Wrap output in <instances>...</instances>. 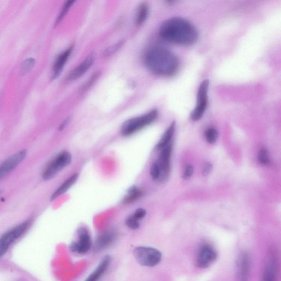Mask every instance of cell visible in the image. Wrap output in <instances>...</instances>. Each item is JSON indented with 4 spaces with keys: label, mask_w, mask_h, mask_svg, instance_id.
<instances>
[{
    "label": "cell",
    "mask_w": 281,
    "mask_h": 281,
    "mask_svg": "<svg viewBox=\"0 0 281 281\" xmlns=\"http://www.w3.org/2000/svg\"><path fill=\"white\" fill-rule=\"evenodd\" d=\"M160 34L162 38L171 43L189 46L196 43L198 32L195 26L182 17H173L163 23Z\"/></svg>",
    "instance_id": "cell-1"
},
{
    "label": "cell",
    "mask_w": 281,
    "mask_h": 281,
    "mask_svg": "<svg viewBox=\"0 0 281 281\" xmlns=\"http://www.w3.org/2000/svg\"><path fill=\"white\" fill-rule=\"evenodd\" d=\"M144 63L153 73L163 76L174 75L178 71L180 63L175 54L165 48H152L144 56Z\"/></svg>",
    "instance_id": "cell-2"
},
{
    "label": "cell",
    "mask_w": 281,
    "mask_h": 281,
    "mask_svg": "<svg viewBox=\"0 0 281 281\" xmlns=\"http://www.w3.org/2000/svg\"><path fill=\"white\" fill-rule=\"evenodd\" d=\"M32 218L27 219L8 230L0 236V259L18 239L24 235L32 225Z\"/></svg>",
    "instance_id": "cell-3"
},
{
    "label": "cell",
    "mask_w": 281,
    "mask_h": 281,
    "mask_svg": "<svg viewBox=\"0 0 281 281\" xmlns=\"http://www.w3.org/2000/svg\"><path fill=\"white\" fill-rule=\"evenodd\" d=\"M158 116V111L153 110L146 114L126 120L121 126V134L124 137L132 135L153 123Z\"/></svg>",
    "instance_id": "cell-4"
},
{
    "label": "cell",
    "mask_w": 281,
    "mask_h": 281,
    "mask_svg": "<svg viewBox=\"0 0 281 281\" xmlns=\"http://www.w3.org/2000/svg\"><path fill=\"white\" fill-rule=\"evenodd\" d=\"M72 161L71 154L69 152L63 151L54 157L45 166L42 173L44 180H49L55 177L66 167L70 164Z\"/></svg>",
    "instance_id": "cell-5"
},
{
    "label": "cell",
    "mask_w": 281,
    "mask_h": 281,
    "mask_svg": "<svg viewBox=\"0 0 281 281\" xmlns=\"http://www.w3.org/2000/svg\"><path fill=\"white\" fill-rule=\"evenodd\" d=\"M134 254L136 260L144 266H155L162 260V253L157 249L151 247H138L135 249Z\"/></svg>",
    "instance_id": "cell-6"
},
{
    "label": "cell",
    "mask_w": 281,
    "mask_h": 281,
    "mask_svg": "<svg viewBox=\"0 0 281 281\" xmlns=\"http://www.w3.org/2000/svg\"><path fill=\"white\" fill-rule=\"evenodd\" d=\"M209 86L210 81L207 79L202 81L199 86L197 95L196 105L191 113V117L193 121H198L201 119L206 110Z\"/></svg>",
    "instance_id": "cell-7"
},
{
    "label": "cell",
    "mask_w": 281,
    "mask_h": 281,
    "mask_svg": "<svg viewBox=\"0 0 281 281\" xmlns=\"http://www.w3.org/2000/svg\"><path fill=\"white\" fill-rule=\"evenodd\" d=\"M26 154L27 152L25 149H22L8 157L0 164V181L11 173L24 161Z\"/></svg>",
    "instance_id": "cell-8"
},
{
    "label": "cell",
    "mask_w": 281,
    "mask_h": 281,
    "mask_svg": "<svg viewBox=\"0 0 281 281\" xmlns=\"http://www.w3.org/2000/svg\"><path fill=\"white\" fill-rule=\"evenodd\" d=\"M217 258L215 249L209 244H204L199 249L197 258V264L200 268L209 267Z\"/></svg>",
    "instance_id": "cell-9"
},
{
    "label": "cell",
    "mask_w": 281,
    "mask_h": 281,
    "mask_svg": "<svg viewBox=\"0 0 281 281\" xmlns=\"http://www.w3.org/2000/svg\"><path fill=\"white\" fill-rule=\"evenodd\" d=\"M78 241L70 244V249L72 252H76L81 255L87 253L92 246V239L87 229L81 228L78 231Z\"/></svg>",
    "instance_id": "cell-10"
},
{
    "label": "cell",
    "mask_w": 281,
    "mask_h": 281,
    "mask_svg": "<svg viewBox=\"0 0 281 281\" xmlns=\"http://www.w3.org/2000/svg\"><path fill=\"white\" fill-rule=\"evenodd\" d=\"M250 257L246 252L240 254L237 262V281H248L250 270Z\"/></svg>",
    "instance_id": "cell-11"
},
{
    "label": "cell",
    "mask_w": 281,
    "mask_h": 281,
    "mask_svg": "<svg viewBox=\"0 0 281 281\" xmlns=\"http://www.w3.org/2000/svg\"><path fill=\"white\" fill-rule=\"evenodd\" d=\"M172 148L170 145L162 148L157 162L161 171L160 179L164 180L167 178L170 171V160Z\"/></svg>",
    "instance_id": "cell-12"
},
{
    "label": "cell",
    "mask_w": 281,
    "mask_h": 281,
    "mask_svg": "<svg viewBox=\"0 0 281 281\" xmlns=\"http://www.w3.org/2000/svg\"><path fill=\"white\" fill-rule=\"evenodd\" d=\"M94 61V56L93 54H90L85 59L83 62L71 72L69 77V80H75L84 75L85 72L92 66Z\"/></svg>",
    "instance_id": "cell-13"
},
{
    "label": "cell",
    "mask_w": 281,
    "mask_h": 281,
    "mask_svg": "<svg viewBox=\"0 0 281 281\" xmlns=\"http://www.w3.org/2000/svg\"><path fill=\"white\" fill-rule=\"evenodd\" d=\"M72 48H73V47H72L68 48L67 50L62 53L57 58L53 67L52 75V78L53 79L57 78V77L61 74L63 68H64L68 60H69Z\"/></svg>",
    "instance_id": "cell-14"
},
{
    "label": "cell",
    "mask_w": 281,
    "mask_h": 281,
    "mask_svg": "<svg viewBox=\"0 0 281 281\" xmlns=\"http://www.w3.org/2000/svg\"><path fill=\"white\" fill-rule=\"evenodd\" d=\"M115 234L112 231H107L99 235L94 242L95 251H100L105 249L114 241Z\"/></svg>",
    "instance_id": "cell-15"
},
{
    "label": "cell",
    "mask_w": 281,
    "mask_h": 281,
    "mask_svg": "<svg viewBox=\"0 0 281 281\" xmlns=\"http://www.w3.org/2000/svg\"><path fill=\"white\" fill-rule=\"evenodd\" d=\"M79 178V174L75 173L72 175L70 178L67 179L64 183H63L60 187H59L57 189L54 191L52 193L51 197V201H53L55 200L58 197L61 196V195L67 192L76 182Z\"/></svg>",
    "instance_id": "cell-16"
},
{
    "label": "cell",
    "mask_w": 281,
    "mask_h": 281,
    "mask_svg": "<svg viewBox=\"0 0 281 281\" xmlns=\"http://www.w3.org/2000/svg\"><path fill=\"white\" fill-rule=\"evenodd\" d=\"M276 260L273 253L270 254L267 259L262 281H276Z\"/></svg>",
    "instance_id": "cell-17"
},
{
    "label": "cell",
    "mask_w": 281,
    "mask_h": 281,
    "mask_svg": "<svg viewBox=\"0 0 281 281\" xmlns=\"http://www.w3.org/2000/svg\"><path fill=\"white\" fill-rule=\"evenodd\" d=\"M111 261V258L110 256H106L104 258L96 269L89 276L85 281H97L105 273L109 266L110 265Z\"/></svg>",
    "instance_id": "cell-18"
},
{
    "label": "cell",
    "mask_w": 281,
    "mask_h": 281,
    "mask_svg": "<svg viewBox=\"0 0 281 281\" xmlns=\"http://www.w3.org/2000/svg\"><path fill=\"white\" fill-rule=\"evenodd\" d=\"M176 123L173 121L166 130L164 135L158 144L156 148L157 149H162L168 145L172 138H173L175 130Z\"/></svg>",
    "instance_id": "cell-19"
},
{
    "label": "cell",
    "mask_w": 281,
    "mask_h": 281,
    "mask_svg": "<svg viewBox=\"0 0 281 281\" xmlns=\"http://www.w3.org/2000/svg\"><path fill=\"white\" fill-rule=\"evenodd\" d=\"M142 194L141 190L136 186H133V187H130L127 191L123 201L126 204L132 203L141 197Z\"/></svg>",
    "instance_id": "cell-20"
},
{
    "label": "cell",
    "mask_w": 281,
    "mask_h": 281,
    "mask_svg": "<svg viewBox=\"0 0 281 281\" xmlns=\"http://www.w3.org/2000/svg\"><path fill=\"white\" fill-rule=\"evenodd\" d=\"M149 8L146 3H143L140 6L137 16V24L142 25L146 21L148 16Z\"/></svg>",
    "instance_id": "cell-21"
},
{
    "label": "cell",
    "mask_w": 281,
    "mask_h": 281,
    "mask_svg": "<svg viewBox=\"0 0 281 281\" xmlns=\"http://www.w3.org/2000/svg\"><path fill=\"white\" fill-rule=\"evenodd\" d=\"M35 64V60L34 58H29L26 59L22 63L21 71L23 75L28 74L33 69Z\"/></svg>",
    "instance_id": "cell-22"
},
{
    "label": "cell",
    "mask_w": 281,
    "mask_h": 281,
    "mask_svg": "<svg viewBox=\"0 0 281 281\" xmlns=\"http://www.w3.org/2000/svg\"><path fill=\"white\" fill-rule=\"evenodd\" d=\"M205 136L207 141L213 144L216 142L218 138V132L214 128H210L206 131Z\"/></svg>",
    "instance_id": "cell-23"
},
{
    "label": "cell",
    "mask_w": 281,
    "mask_h": 281,
    "mask_svg": "<svg viewBox=\"0 0 281 281\" xmlns=\"http://www.w3.org/2000/svg\"><path fill=\"white\" fill-rule=\"evenodd\" d=\"M150 175L153 180L157 181L160 178L161 171L157 162L154 163L150 168Z\"/></svg>",
    "instance_id": "cell-24"
},
{
    "label": "cell",
    "mask_w": 281,
    "mask_h": 281,
    "mask_svg": "<svg viewBox=\"0 0 281 281\" xmlns=\"http://www.w3.org/2000/svg\"><path fill=\"white\" fill-rule=\"evenodd\" d=\"M74 2L75 1H67L65 3V5L63 6V7L62 8V11L60 13V16H59V17L57 18V20L56 22V24L59 23H60L61 21V20L63 19V18H64L65 15L67 14L68 11L69 10V9L72 6V4L74 3Z\"/></svg>",
    "instance_id": "cell-25"
},
{
    "label": "cell",
    "mask_w": 281,
    "mask_h": 281,
    "mask_svg": "<svg viewBox=\"0 0 281 281\" xmlns=\"http://www.w3.org/2000/svg\"><path fill=\"white\" fill-rule=\"evenodd\" d=\"M125 223L126 226L130 229L137 230L140 228L139 221L134 218L133 215L127 219Z\"/></svg>",
    "instance_id": "cell-26"
},
{
    "label": "cell",
    "mask_w": 281,
    "mask_h": 281,
    "mask_svg": "<svg viewBox=\"0 0 281 281\" xmlns=\"http://www.w3.org/2000/svg\"><path fill=\"white\" fill-rule=\"evenodd\" d=\"M258 159L262 164H268L270 160L268 155V153L266 150L265 149L262 148L260 149L259 152V155H258Z\"/></svg>",
    "instance_id": "cell-27"
},
{
    "label": "cell",
    "mask_w": 281,
    "mask_h": 281,
    "mask_svg": "<svg viewBox=\"0 0 281 281\" xmlns=\"http://www.w3.org/2000/svg\"><path fill=\"white\" fill-rule=\"evenodd\" d=\"M146 215V210H144L143 208H138L134 212V214L133 215V216L136 219L138 220H140L144 218L145 216Z\"/></svg>",
    "instance_id": "cell-28"
},
{
    "label": "cell",
    "mask_w": 281,
    "mask_h": 281,
    "mask_svg": "<svg viewBox=\"0 0 281 281\" xmlns=\"http://www.w3.org/2000/svg\"><path fill=\"white\" fill-rule=\"evenodd\" d=\"M193 167L191 165H188L185 169L183 174V178L185 180H188L191 178L193 174Z\"/></svg>",
    "instance_id": "cell-29"
},
{
    "label": "cell",
    "mask_w": 281,
    "mask_h": 281,
    "mask_svg": "<svg viewBox=\"0 0 281 281\" xmlns=\"http://www.w3.org/2000/svg\"><path fill=\"white\" fill-rule=\"evenodd\" d=\"M122 45H123V43L120 42L119 44H117V45H114V46L111 48H108L105 52V54L107 56H108L110 55V54L114 53L117 50V49H119Z\"/></svg>",
    "instance_id": "cell-30"
},
{
    "label": "cell",
    "mask_w": 281,
    "mask_h": 281,
    "mask_svg": "<svg viewBox=\"0 0 281 281\" xmlns=\"http://www.w3.org/2000/svg\"><path fill=\"white\" fill-rule=\"evenodd\" d=\"M212 166L210 163H207L204 167L203 174L204 176H207L209 175L212 170Z\"/></svg>",
    "instance_id": "cell-31"
},
{
    "label": "cell",
    "mask_w": 281,
    "mask_h": 281,
    "mask_svg": "<svg viewBox=\"0 0 281 281\" xmlns=\"http://www.w3.org/2000/svg\"><path fill=\"white\" fill-rule=\"evenodd\" d=\"M70 121V119L67 118L65 121L62 122V123L59 126V130L62 131L64 130L66 127L67 126L68 124H69Z\"/></svg>",
    "instance_id": "cell-32"
}]
</instances>
